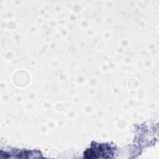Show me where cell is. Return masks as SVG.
Wrapping results in <instances>:
<instances>
[{
    "label": "cell",
    "mask_w": 159,
    "mask_h": 159,
    "mask_svg": "<svg viewBox=\"0 0 159 159\" xmlns=\"http://www.w3.org/2000/svg\"><path fill=\"white\" fill-rule=\"evenodd\" d=\"M114 148L108 143H98L92 142L91 147L84 152L86 158H112Z\"/></svg>",
    "instance_id": "1"
}]
</instances>
